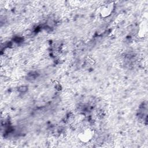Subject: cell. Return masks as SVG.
Listing matches in <instances>:
<instances>
[{
    "mask_svg": "<svg viewBox=\"0 0 148 148\" xmlns=\"http://www.w3.org/2000/svg\"><path fill=\"white\" fill-rule=\"evenodd\" d=\"M93 135L94 132L91 130L86 129L79 134V138L82 142L84 143H87L92 139Z\"/></svg>",
    "mask_w": 148,
    "mask_h": 148,
    "instance_id": "obj_1",
    "label": "cell"
},
{
    "mask_svg": "<svg viewBox=\"0 0 148 148\" xmlns=\"http://www.w3.org/2000/svg\"><path fill=\"white\" fill-rule=\"evenodd\" d=\"M113 9V5L112 3L103 5L100 9V14L103 17H108L112 12Z\"/></svg>",
    "mask_w": 148,
    "mask_h": 148,
    "instance_id": "obj_2",
    "label": "cell"
}]
</instances>
